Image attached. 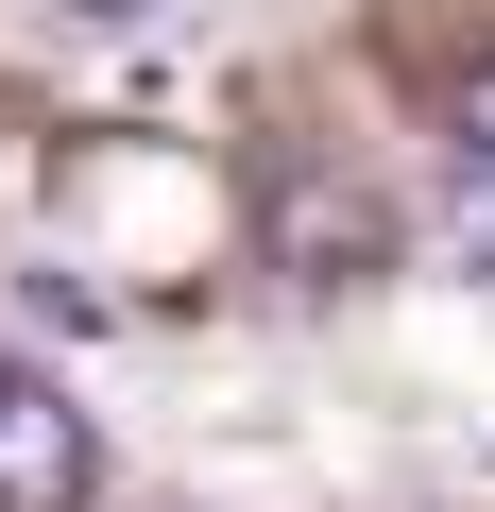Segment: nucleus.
I'll list each match as a JSON object with an SVG mask.
<instances>
[{
    "label": "nucleus",
    "instance_id": "nucleus-1",
    "mask_svg": "<svg viewBox=\"0 0 495 512\" xmlns=\"http://www.w3.org/2000/svg\"><path fill=\"white\" fill-rule=\"evenodd\" d=\"M257 256H274L291 291H376V274H393V205H376L359 171H274Z\"/></svg>",
    "mask_w": 495,
    "mask_h": 512
},
{
    "label": "nucleus",
    "instance_id": "nucleus-6",
    "mask_svg": "<svg viewBox=\"0 0 495 512\" xmlns=\"http://www.w3.org/2000/svg\"><path fill=\"white\" fill-rule=\"evenodd\" d=\"M86 18H154V0H86Z\"/></svg>",
    "mask_w": 495,
    "mask_h": 512
},
{
    "label": "nucleus",
    "instance_id": "nucleus-2",
    "mask_svg": "<svg viewBox=\"0 0 495 512\" xmlns=\"http://www.w3.org/2000/svg\"><path fill=\"white\" fill-rule=\"evenodd\" d=\"M103 495V427L69 410V376L0 359V512H86Z\"/></svg>",
    "mask_w": 495,
    "mask_h": 512
},
{
    "label": "nucleus",
    "instance_id": "nucleus-4",
    "mask_svg": "<svg viewBox=\"0 0 495 512\" xmlns=\"http://www.w3.org/2000/svg\"><path fill=\"white\" fill-rule=\"evenodd\" d=\"M444 256H461V274H495V171L461 188V222H444Z\"/></svg>",
    "mask_w": 495,
    "mask_h": 512
},
{
    "label": "nucleus",
    "instance_id": "nucleus-3",
    "mask_svg": "<svg viewBox=\"0 0 495 512\" xmlns=\"http://www.w3.org/2000/svg\"><path fill=\"white\" fill-rule=\"evenodd\" d=\"M18 308H35V325H69V342H103V325H120V291H103V274H69V256H52V274H18Z\"/></svg>",
    "mask_w": 495,
    "mask_h": 512
},
{
    "label": "nucleus",
    "instance_id": "nucleus-5",
    "mask_svg": "<svg viewBox=\"0 0 495 512\" xmlns=\"http://www.w3.org/2000/svg\"><path fill=\"white\" fill-rule=\"evenodd\" d=\"M461 154H478V171H495V52H478V69H461Z\"/></svg>",
    "mask_w": 495,
    "mask_h": 512
}]
</instances>
